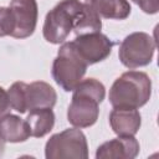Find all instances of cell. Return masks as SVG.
<instances>
[{"mask_svg":"<svg viewBox=\"0 0 159 159\" xmlns=\"http://www.w3.org/2000/svg\"><path fill=\"white\" fill-rule=\"evenodd\" d=\"M7 96L10 107L20 114L36 108H52L57 101L53 87L43 81L14 82L7 91Z\"/></svg>","mask_w":159,"mask_h":159,"instance_id":"cell-3","label":"cell"},{"mask_svg":"<svg viewBox=\"0 0 159 159\" xmlns=\"http://www.w3.org/2000/svg\"><path fill=\"white\" fill-rule=\"evenodd\" d=\"M83 2L80 0H61L45 17L42 34L47 42L62 43L73 29V22L81 11Z\"/></svg>","mask_w":159,"mask_h":159,"instance_id":"cell-4","label":"cell"},{"mask_svg":"<svg viewBox=\"0 0 159 159\" xmlns=\"http://www.w3.org/2000/svg\"><path fill=\"white\" fill-rule=\"evenodd\" d=\"M25 120L30 127L31 137L42 138L52 130L55 125V113L52 108H36L30 111Z\"/></svg>","mask_w":159,"mask_h":159,"instance_id":"cell-14","label":"cell"},{"mask_svg":"<svg viewBox=\"0 0 159 159\" xmlns=\"http://www.w3.org/2000/svg\"><path fill=\"white\" fill-rule=\"evenodd\" d=\"M70 43L88 66L106 60L114 46V42L101 32L78 35Z\"/></svg>","mask_w":159,"mask_h":159,"instance_id":"cell-8","label":"cell"},{"mask_svg":"<svg viewBox=\"0 0 159 159\" xmlns=\"http://www.w3.org/2000/svg\"><path fill=\"white\" fill-rule=\"evenodd\" d=\"M109 124L117 135H135L142 124V117L135 108L113 107L109 113Z\"/></svg>","mask_w":159,"mask_h":159,"instance_id":"cell-11","label":"cell"},{"mask_svg":"<svg viewBox=\"0 0 159 159\" xmlns=\"http://www.w3.org/2000/svg\"><path fill=\"white\" fill-rule=\"evenodd\" d=\"M46 159H87L88 144L81 129L68 128L50 137L45 144Z\"/></svg>","mask_w":159,"mask_h":159,"instance_id":"cell-6","label":"cell"},{"mask_svg":"<svg viewBox=\"0 0 159 159\" xmlns=\"http://www.w3.org/2000/svg\"><path fill=\"white\" fill-rule=\"evenodd\" d=\"M30 137L31 132L26 120L10 113L0 117V138L5 143H21Z\"/></svg>","mask_w":159,"mask_h":159,"instance_id":"cell-12","label":"cell"},{"mask_svg":"<svg viewBox=\"0 0 159 159\" xmlns=\"http://www.w3.org/2000/svg\"><path fill=\"white\" fill-rule=\"evenodd\" d=\"M135 5L140 7L145 14H157L159 11V0H132Z\"/></svg>","mask_w":159,"mask_h":159,"instance_id":"cell-17","label":"cell"},{"mask_svg":"<svg viewBox=\"0 0 159 159\" xmlns=\"http://www.w3.org/2000/svg\"><path fill=\"white\" fill-rule=\"evenodd\" d=\"M139 154V142L134 135H118L101 144L96 150L97 159H134Z\"/></svg>","mask_w":159,"mask_h":159,"instance_id":"cell-10","label":"cell"},{"mask_svg":"<svg viewBox=\"0 0 159 159\" xmlns=\"http://www.w3.org/2000/svg\"><path fill=\"white\" fill-rule=\"evenodd\" d=\"M15 30V19L10 7L0 6V37L11 36Z\"/></svg>","mask_w":159,"mask_h":159,"instance_id":"cell-16","label":"cell"},{"mask_svg":"<svg viewBox=\"0 0 159 159\" xmlns=\"http://www.w3.org/2000/svg\"><path fill=\"white\" fill-rule=\"evenodd\" d=\"M88 65L77 55L70 42L62 43L52 62L51 75L55 82L66 92L73 91L83 78Z\"/></svg>","mask_w":159,"mask_h":159,"instance_id":"cell-5","label":"cell"},{"mask_svg":"<svg viewBox=\"0 0 159 159\" xmlns=\"http://www.w3.org/2000/svg\"><path fill=\"white\" fill-rule=\"evenodd\" d=\"M152 96V80L142 71H127L111 86L109 103L119 108H140Z\"/></svg>","mask_w":159,"mask_h":159,"instance_id":"cell-2","label":"cell"},{"mask_svg":"<svg viewBox=\"0 0 159 159\" xmlns=\"http://www.w3.org/2000/svg\"><path fill=\"white\" fill-rule=\"evenodd\" d=\"M9 109H10V102H9L7 92L0 86V117L6 114Z\"/></svg>","mask_w":159,"mask_h":159,"instance_id":"cell-18","label":"cell"},{"mask_svg":"<svg viewBox=\"0 0 159 159\" xmlns=\"http://www.w3.org/2000/svg\"><path fill=\"white\" fill-rule=\"evenodd\" d=\"M4 152H5V142L0 138V157L4 154Z\"/></svg>","mask_w":159,"mask_h":159,"instance_id":"cell-19","label":"cell"},{"mask_svg":"<svg viewBox=\"0 0 159 159\" xmlns=\"http://www.w3.org/2000/svg\"><path fill=\"white\" fill-rule=\"evenodd\" d=\"M157 48V42L147 32H132L120 42L118 57L123 66L129 70L148 66Z\"/></svg>","mask_w":159,"mask_h":159,"instance_id":"cell-7","label":"cell"},{"mask_svg":"<svg viewBox=\"0 0 159 159\" xmlns=\"http://www.w3.org/2000/svg\"><path fill=\"white\" fill-rule=\"evenodd\" d=\"M101 29H102L101 16L88 4L83 2V6L73 22V29H72L73 32L76 34V36H78V35L101 32Z\"/></svg>","mask_w":159,"mask_h":159,"instance_id":"cell-15","label":"cell"},{"mask_svg":"<svg viewBox=\"0 0 159 159\" xmlns=\"http://www.w3.org/2000/svg\"><path fill=\"white\" fill-rule=\"evenodd\" d=\"M9 7L15 19V30L11 36L15 39L31 36L36 29L39 16L36 0H11Z\"/></svg>","mask_w":159,"mask_h":159,"instance_id":"cell-9","label":"cell"},{"mask_svg":"<svg viewBox=\"0 0 159 159\" xmlns=\"http://www.w3.org/2000/svg\"><path fill=\"white\" fill-rule=\"evenodd\" d=\"M106 88L96 78L81 80L73 89L72 101L67 108V120L77 128L93 125L99 116V103L104 99Z\"/></svg>","mask_w":159,"mask_h":159,"instance_id":"cell-1","label":"cell"},{"mask_svg":"<svg viewBox=\"0 0 159 159\" xmlns=\"http://www.w3.org/2000/svg\"><path fill=\"white\" fill-rule=\"evenodd\" d=\"M101 17L111 20H124L130 14L128 0H84Z\"/></svg>","mask_w":159,"mask_h":159,"instance_id":"cell-13","label":"cell"}]
</instances>
